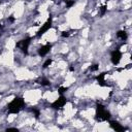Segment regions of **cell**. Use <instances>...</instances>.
I'll return each mask as SVG.
<instances>
[{"label":"cell","instance_id":"1","mask_svg":"<svg viewBox=\"0 0 132 132\" xmlns=\"http://www.w3.org/2000/svg\"><path fill=\"white\" fill-rule=\"evenodd\" d=\"M25 105V101L21 97H15L13 98L8 104H7V109L9 113H18Z\"/></svg>","mask_w":132,"mask_h":132},{"label":"cell","instance_id":"2","mask_svg":"<svg viewBox=\"0 0 132 132\" xmlns=\"http://www.w3.org/2000/svg\"><path fill=\"white\" fill-rule=\"evenodd\" d=\"M109 117H110L109 112L101 104L97 105V108H96V119L98 121H106V120L109 119Z\"/></svg>","mask_w":132,"mask_h":132},{"label":"cell","instance_id":"3","mask_svg":"<svg viewBox=\"0 0 132 132\" xmlns=\"http://www.w3.org/2000/svg\"><path fill=\"white\" fill-rule=\"evenodd\" d=\"M30 42H31V38H30V37H27V38H25V39H23V40L16 42L15 46L21 47L22 51H23L25 54H27V53H28V47H29V45H30Z\"/></svg>","mask_w":132,"mask_h":132},{"label":"cell","instance_id":"4","mask_svg":"<svg viewBox=\"0 0 132 132\" xmlns=\"http://www.w3.org/2000/svg\"><path fill=\"white\" fill-rule=\"evenodd\" d=\"M122 59V53L120 50H114L111 52V55H110V60L112 62L113 65H118L120 63Z\"/></svg>","mask_w":132,"mask_h":132},{"label":"cell","instance_id":"5","mask_svg":"<svg viewBox=\"0 0 132 132\" xmlns=\"http://www.w3.org/2000/svg\"><path fill=\"white\" fill-rule=\"evenodd\" d=\"M51 27H52V19H48L41 27H40V29L38 30V32H37V36L38 37H40V36H42L45 32H47L50 29H51Z\"/></svg>","mask_w":132,"mask_h":132},{"label":"cell","instance_id":"6","mask_svg":"<svg viewBox=\"0 0 132 132\" xmlns=\"http://www.w3.org/2000/svg\"><path fill=\"white\" fill-rule=\"evenodd\" d=\"M65 104H66V98H65L63 95H61L58 99H56V100L53 102L52 107H54V108H56V109H60V108H62Z\"/></svg>","mask_w":132,"mask_h":132},{"label":"cell","instance_id":"7","mask_svg":"<svg viewBox=\"0 0 132 132\" xmlns=\"http://www.w3.org/2000/svg\"><path fill=\"white\" fill-rule=\"evenodd\" d=\"M51 48H52V44L46 43V44L42 45V46L38 50V55H39L40 57H44V56H45V55L51 51Z\"/></svg>","mask_w":132,"mask_h":132},{"label":"cell","instance_id":"8","mask_svg":"<svg viewBox=\"0 0 132 132\" xmlns=\"http://www.w3.org/2000/svg\"><path fill=\"white\" fill-rule=\"evenodd\" d=\"M110 127H111L114 131H118V132H121V131L124 130V127H123L121 124H119L118 122H114V121H111V122H110Z\"/></svg>","mask_w":132,"mask_h":132},{"label":"cell","instance_id":"9","mask_svg":"<svg viewBox=\"0 0 132 132\" xmlns=\"http://www.w3.org/2000/svg\"><path fill=\"white\" fill-rule=\"evenodd\" d=\"M104 77H105V73H100L98 76H97V81H98V84L100 85V86H105V80H104Z\"/></svg>","mask_w":132,"mask_h":132},{"label":"cell","instance_id":"10","mask_svg":"<svg viewBox=\"0 0 132 132\" xmlns=\"http://www.w3.org/2000/svg\"><path fill=\"white\" fill-rule=\"evenodd\" d=\"M117 36H118L120 39H122V40H126L127 37H128L126 31H123V30H122V31H119V32L117 33Z\"/></svg>","mask_w":132,"mask_h":132},{"label":"cell","instance_id":"11","mask_svg":"<svg viewBox=\"0 0 132 132\" xmlns=\"http://www.w3.org/2000/svg\"><path fill=\"white\" fill-rule=\"evenodd\" d=\"M52 62H53V60H52V59H47V60L44 62V64H43V68H46V67H48V66L52 64Z\"/></svg>","mask_w":132,"mask_h":132},{"label":"cell","instance_id":"12","mask_svg":"<svg viewBox=\"0 0 132 132\" xmlns=\"http://www.w3.org/2000/svg\"><path fill=\"white\" fill-rule=\"evenodd\" d=\"M66 90H67V88H65V87H60V88L58 89V92H59L60 94H62V93H63V92H65Z\"/></svg>","mask_w":132,"mask_h":132},{"label":"cell","instance_id":"13","mask_svg":"<svg viewBox=\"0 0 132 132\" xmlns=\"http://www.w3.org/2000/svg\"><path fill=\"white\" fill-rule=\"evenodd\" d=\"M100 11H101V15H103L105 13V11H106V6H102L100 8Z\"/></svg>","mask_w":132,"mask_h":132},{"label":"cell","instance_id":"14","mask_svg":"<svg viewBox=\"0 0 132 132\" xmlns=\"http://www.w3.org/2000/svg\"><path fill=\"white\" fill-rule=\"evenodd\" d=\"M92 71H96L97 69H98V65H96V64H94V65H92L91 66V68H90Z\"/></svg>","mask_w":132,"mask_h":132},{"label":"cell","instance_id":"15","mask_svg":"<svg viewBox=\"0 0 132 132\" xmlns=\"http://www.w3.org/2000/svg\"><path fill=\"white\" fill-rule=\"evenodd\" d=\"M66 3H67V6L70 7V6H72V5L74 4V1H69V0H68V1H66Z\"/></svg>","mask_w":132,"mask_h":132},{"label":"cell","instance_id":"16","mask_svg":"<svg viewBox=\"0 0 132 132\" xmlns=\"http://www.w3.org/2000/svg\"><path fill=\"white\" fill-rule=\"evenodd\" d=\"M40 84H41V85H43V86H47V85H50V82H48L46 79H43V80H42Z\"/></svg>","mask_w":132,"mask_h":132},{"label":"cell","instance_id":"17","mask_svg":"<svg viewBox=\"0 0 132 132\" xmlns=\"http://www.w3.org/2000/svg\"><path fill=\"white\" fill-rule=\"evenodd\" d=\"M62 36H63V37H67V36H69V32H66V31L62 32Z\"/></svg>","mask_w":132,"mask_h":132},{"label":"cell","instance_id":"18","mask_svg":"<svg viewBox=\"0 0 132 132\" xmlns=\"http://www.w3.org/2000/svg\"><path fill=\"white\" fill-rule=\"evenodd\" d=\"M11 130H13V131H18L16 128H7V131H11Z\"/></svg>","mask_w":132,"mask_h":132},{"label":"cell","instance_id":"19","mask_svg":"<svg viewBox=\"0 0 132 132\" xmlns=\"http://www.w3.org/2000/svg\"><path fill=\"white\" fill-rule=\"evenodd\" d=\"M9 21H10V22H13V21H14L13 15H10V16H9Z\"/></svg>","mask_w":132,"mask_h":132},{"label":"cell","instance_id":"20","mask_svg":"<svg viewBox=\"0 0 132 132\" xmlns=\"http://www.w3.org/2000/svg\"><path fill=\"white\" fill-rule=\"evenodd\" d=\"M64 1H68V0H64Z\"/></svg>","mask_w":132,"mask_h":132},{"label":"cell","instance_id":"21","mask_svg":"<svg viewBox=\"0 0 132 132\" xmlns=\"http://www.w3.org/2000/svg\"><path fill=\"white\" fill-rule=\"evenodd\" d=\"M0 28H1V26H0Z\"/></svg>","mask_w":132,"mask_h":132}]
</instances>
